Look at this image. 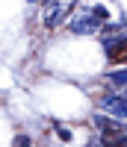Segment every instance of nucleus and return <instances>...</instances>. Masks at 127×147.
I'll list each match as a JSON object with an SVG mask.
<instances>
[{"label": "nucleus", "mask_w": 127, "mask_h": 147, "mask_svg": "<svg viewBox=\"0 0 127 147\" xmlns=\"http://www.w3.org/2000/svg\"><path fill=\"white\" fill-rule=\"evenodd\" d=\"M109 18V12L104 6H92L89 12H83V15H77L71 21V32H77V35H86V32H98L100 27L107 24Z\"/></svg>", "instance_id": "obj_1"}, {"label": "nucleus", "mask_w": 127, "mask_h": 147, "mask_svg": "<svg viewBox=\"0 0 127 147\" xmlns=\"http://www.w3.org/2000/svg\"><path fill=\"white\" fill-rule=\"evenodd\" d=\"M77 6V0H53V3H47V12H44V27L53 30L56 24L68 15V12Z\"/></svg>", "instance_id": "obj_2"}, {"label": "nucleus", "mask_w": 127, "mask_h": 147, "mask_svg": "<svg viewBox=\"0 0 127 147\" xmlns=\"http://www.w3.org/2000/svg\"><path fill=\"white\" fill-rule=\"evenodd\" d=\"M100 106H104V112H112L115 118H127V100H124V94H107L104 100H100Z\"/></svg>", "instance_id": "obj_3"}, {"label": "nucleus", "mask_w": 127, "mask_h": 147, "mask_svg": "<svg viewBox=\"0 0 127 147\" xmlns=\"http://www.w3.org/2000/svg\"><path fill=\"white\" fill-rule=\"evenodd\" d=\"M112 85V94H124V85H127V71H115L112 77H107Z\"/></svg>", "instance_id": "obj_4"}, {"label": "nucleus", "mask_w": 127, "mask_h": 147, "mask_svg": "<svg viewBox=\"0 0 127 147\" xmlns=\"http://www.w3.org/2000/svg\"><path fill=\"white\" fill-rule=\"evenodd\" d=\"M56 132H59V138H62V141H71V132H68V129H65V127H59V129H56Z\"/></svg>", "instance_id": "obj_5"}, {"label": "nucleus", "mask_w": 127, "mask_h": 147, "mask_svg": "<svg viewBox=\"0 0 127 147\" xmlns=\"http://www.w3.org/2000/svg\"><path fill=\"white\" fill-rule=\"evenodd\" d=\"M47 3H53V0H44V6H47Z\"/></svg>", "instance_id": "obj_6"}, {"label": "nucleus", "mask_w": 127, "mask_h": 147, "mask_svg": "<svg viewBox=\"0 0 127 147\" xmlns=\"http://www.w3.org/2000/svg\"><path fill=\"white\" fill-rule=\"evenodd\" d=\"M30 3H39V0H30Z\"/></svg>", "instance_id": "obj_7"}]
</instances>
